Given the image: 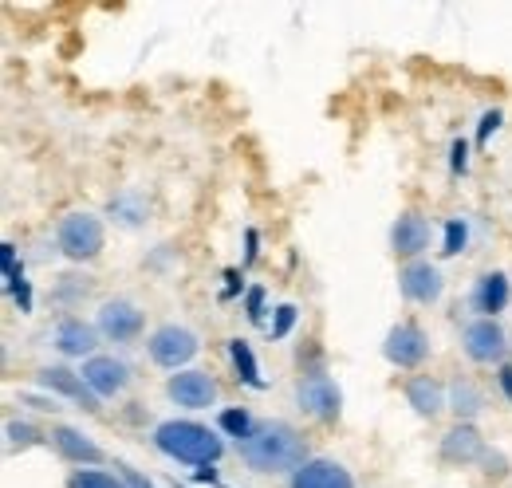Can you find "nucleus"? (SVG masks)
Returning <instances> with one entry per match:
<instances>
[{"mask_svg": "<svg viewBox=\"0 0 512 488\" xmlns=\"http://www.w3.org/2000/svg\"><path fill=\"white\" fill-rule=\"evenodd\" d=\"M241 461L256 473H292L308 465V445L288 422H256L249 437L237 441Z\"/></svg>", "mask_w": 512, "mask_h": 488, "instance_id": "1", "label": "nucleus"}, {"mask_svg": "<svg viewBox=\"0 0 512 488\" xmlns=\"http://www.w3.org/2000/svg\"><path fill=\"white\" fill-rule=\"evenodd\" d=\"M154 441L166 457L186 461V465H213L225 453V441L197 422H166V426H158Z\"/></svg>", "mask_w": 512, "mask_h": 488, "instance_id": "2", "label": "nucleus"}, {"mask_svg": "<svg viewBox=\"0 0 512 488\" xmlns=\"http://www.w3.org/2000/svg\"><path fill=\"white\" fill-rule=\"evenodd\" d=\"M56 241H60V252L71 260H95L103 252V225L91 213H67Z\"/></svg>", "mask_w": 512, "mask_h": 488, "instance_id": "3", "label": "nucleus"}, {"mask_svg": "<svg viewBox=\"0 0 512 488\" xmlns=\"http://www.w3.org/2000/svg\"><path fill=\"white\" fill-rule=\"evenodd\" d=\"M150 359L158 366H166V370H178V366H186L197 355V335L186 331V327H178V323H166V327H158L154 335H150Z\"/></svg>", "mask_w": 512, "mask_h": 488, "instance_id": "4", "label": "nucleus"}, {"mask_svg": "<svg viewBox=\"0 0 512 488\" xmlns=\"http://www.w3.org/2000/svg\"><path fill=\"white\" fill-rule=\"evenodd\" d=\"M461 347H465V355H469L473 363H501V359H505V351H509L501 323H497V319H485V315H481V319H473V323L465 327Z\"/></svg>", "mask_w": 512, "mask_h": 488, "instance_id": "5", "label": "nucleus"}, {"mask_svg": "<svg viewBox=\"0 0 512 488\" xmlns=\"http://www.w3.org/2000/svg\"><path fill=\"white\" fill-rule=\"evenodd\" d=\"M296 402L308 418H320V422H331L339 418V406H343V394L339 386L327 378V374H308L300 386H296Z\"/></svg>", "mask_w": 512, "mask_h": 488, "instance_id": "6", "label": "nucleus"}, {"mask_svg": "<svg viewBox=\"0 0 512 488\" xmlns=\"http://www.w3.org/2000/svg\"><path fill=\"white\" fill-rule=\"evenodd\" d=\"M383 355L394 366L410 370V366H418L430 355V339H426V331H422L418 323H398V327H390V335H386Z\"/></svg>", "mask_w": 512, "mask_h": 488, "instance_id": "7", "label": "nucleus"}, {"mask_svg": "<svg viewBox=\"0 0 512 488\" xmlns=\"http://www.w3.org/2000/svg\"><path fill=\"white\" fill-rule=\"evenodd\" d=\"M166 394L186 410H209L217 402V382L205 370H182L166 382Z\"/></svg>", "mask_w": 512, "mask_h": 488, "instance_id": "8", "label": "nucleus"}, {"mask_svg": "<svg viewBox=\"0 0 512 488\" xmlns=\"http://www.w3.org/2000/svg\"><path fill=\"white\" fill-rule=\"evenodd\" d=\"M83 382L95 390V398H115V394H123L130 382V370L119 359H111V355H91L87 363H83Z\"/></svg>", "mask_w": 512, "mask_h": 488, "instance_id": "9", "label": "nucleus"}, {"mask_svg": "<svg viewBox=\"0 0 512 488\" xmlns=\"http://www.w3.org/2000/svg\"><path fill=\"white\" fill-rule=\"evenodd\" d=\"M398 288H402V296L406 300H414V304H434L438 296H442V272L434 268V264H426V260H414V264H406L402 268V276H398Z\"/></svg>", "mask_w": 512, "mask_h": 488, "instance_id": "10", "label": "nucleus"}, {"mask_svg": "<svg viewBox=\"0 0 512 488\" xmlns=\"http://www.w3.org/2000/svg\"><path fill=\"white\" fill-rule=\"evenodd\" d=\"M40 386L52 390V394L71 398L79 410H99L95 390L83 382V374H75V370H67V366H44V370H40Z\"/></svg>", "mask_w": 512, "mask_h": 488, "instance_id": "11", "label": "nucleus"}, {"mask_svg": "<svg viewBox=\"0 0 512 488\" xmlns=\"http://www.w3.org/2000/svg\"><path fill=\"white\" fill-rule=\"evenodd\" d=\"M142 311L130 304V300H111V304H103L99 311V331L107 335V339H115V343H130V339H138L142 335Z\"/></svg>", "mask_w": 512, "mask_h": 488, "instance_id": "12", "label": "nucleus"}, {"mask_svg": "<svg viewBox=\"0 0 512 488\" xmlns=\"http://www.w3.org/2000/svg\"><path fill=\"white\" fill-rule=\"evenodd\" d=\"M390 248H394L398 256H418V252H426V248H430V221L418 217V213H402V217L394 221V229H390Z\"/></svg>", "mask_w": 512, "mask_h": 488, "instance_id": "13", "label": "nucleus"}, {"mask_svg": "<svg viewBox=\"0 0 512 488\" xmlns=\"http://www.w3.org/2000/svg\"><path fill=\"white\" fill-rule=\"evenodd\" d=\"M292 488H355V481H351V473L343 465L320 457V461H308L304 469H296Z\"/></svg>", "mask_w": 512, "mask_h": 488, "instance_id": "14", "label": "nucleus"}, {"mask_svg": "<svg viewBox=\"0 0 512 488\" xmlns=\"http://www.w3.org/2000/svg\"><path fill=\"white\" fill-rule=\"evenodd\" d=\"M442 457L453 465H469V461H481L485 457V441L473 426H453L442 437Z\"/></svg>", "mask_w": 512, "mask_h": 488, "instance_id": "15", "label": "nucleus"}, {"mask_svg": "<svg viewBox=\"0 0 512 488\" xmlns=\"http://www.w3.org/2000/svg\"><path fill=\"white\" fill-rule=\"evenodd\" d=\"M52 441H56V449L64 453L67 461H75V465H99V461H103V449H99L87 433H79V429H71V426L52 429Z\"/></svg>", "mask_w": 512, "mask_h": 488, "instance_id": "16", "label": "nucleus"}, {"mask_svg": "<svg viewBox=\"0 0 512 488\" xmlns=\"http://www.w3.org/2000/svg\"><path fill=\"white\" fill-rule=\"evenodd\" d=\"M473 307L485 311V319H493L497 311L509 307V276L505 272H485L473 288Z\"/></svg>", "mask_w": 512, "mask_h": 488, "instance_id": "17", "label": "nucleus"}, {"mask_svg": "<svg viewBox=\"0 0 512 488\" xmlns=\"http://www.w3.org/2000/svg\"><path fill=\"white\" fill-rule=\"evenodd\" d=\"M56 347H60V355H71V359L91 355L95 351V327L83 319H64L56 327Z\"/></svg>", "mask_w": 512, "mask_h": 488, "instance_id": "18", "label": "nucleus"}, {"mask_svg": "<svg viewBox=\"0 0 512 488\" xmlns=\"http://www.w3.org/2000/svg\"><path fill=\"white\" fill-rule=\"evenodd\" d=\"M406 398H410V406H414L422 418H434V414L446 406L442 386H438L430 374H414V378L406 382Z\"/></svg>", "mask_w": 512, "mask_h": 488, "instance_id": "19", "label": "nucleus"}, {"mask_svg": "<svg viewBox=\"0 0 512 488\" xmlns=\"http://www.w3.org/2000/svg\"><path fill=\"white\" fill-rule=\"evenodd\" d=\"M229 355H233V363H237V370H241V378L260 390L264 378H260V370H256V359H253V351H249V343H245V339H233V343H229Z\"/></svg>", "mask_w": 512, "mask_h": 488, "instance_id": "20", "label": "nucleus"}, {"mask_svg": "<svg viewBox=\"0 0 512 488\" xmlns=\"http://www.w3.org/2000/svg\"><path fill=\"white\" fill-rule=\"evenodd\" d=\"M481 406H485L481 390H477L473 382H461V378H457V382H453V410H457L461 418H473Z\"/></svg>", "mask_w": 512, "mask_h": 488, "instance_id": "21", "label": "nucleus"}, {"mask_svg": "<svg viewBox=\"0 0 512 488\" xmlns=\"http://www.w3.org/2000/svg\"><path fill=\"white\" fill-rule=\"evenodd\" d=\"M67 488H127L119 477H111V473H99V469H79L75 477H71V485Z\"/></svg>", "mask_w": 512, "mask_h": 488, "instance_id": "22", "label": "nucleus"}, {"mask_svg": "<svg viewBox=\"0 0 512 488\" xmlns=\"http://www.w3.org/2000/svg\"><path fill=\"white\" fill-rule=\"evenodd\" d=\"M253 426H256V422L245 414V410H225V414H221V429H229L237 441H241V437H249V433H253Z\"/></svg>", "mask_w": 512, "mask_h": 488, "instance_id": "23", "label": "nucleus"}, {"mask_svg": "<svg viewBox=\"0 0 512 488\" xmlns=\"http://www.w3.org/2000/svg\"><path fill=\"white\" fill-rule=\"evenodd\" d=\"M465 241H469V229H465V221H449L446 229V256H457V252H465Z\"/></svg>", "mask_w": 512, "mask_h": 488, "instance_id": "24", "label": "nucleus"}, {"mask_svg": "<svg viewBox=\"0 0 512 488\" xmlns=\"http://www.w3.org/2000/svg\"><path fill=\"white\" fill-rule=\"evenodd\" d=\"M292 323H296V307L284 304V307H280V315H276V327H272V335H276V339H284Z\"/></svg>", "mask_w": 512, "mask_h": 488, "instance_id": "25", "label": "nucleus"}, {"mask_svg": "<svg viewBox=\"0 0 512 488\" xmlns=\"http://www.w3.org/2000/svg\"><path fill=\"white\" fill-rule=\"evenodd\" d=\"M8 437H12V445H32L36 441L32 426H16V422H8Z\"/></svg>", "mask_w": 512, "mask_h": 488, "instance_id": "26", "label": "nucleus"}, {"mask_svg": "<svg viewBox=\"0 0 512 488\" xmlns=\"http://www.w3.org/2000/svg\"><path fill=\"white\" fill-rule=\"evenodd\" d=\"M119 469H123V485H127V488H154L150 481H146V477H138L130 465H119Z\"/></svg>", "mask_w": 512, "mask_h": 488, "instance_id": "27", "label": "nucleus"}, {"mask_svg": "<svg viewBox=\"0 0 512 488\" xmlns=\"http://www.w3.org/2000/svg\"><path fill=\"white\" fill-rule=\"evenodd\" d=\"M465 154H469V146L457 138V142H453V174H461V170H465Z\"/></svg>", "mask_w": 512, "mask_h": 488, "instance_id": "28", "label": "nucleus"}, {"mask_svg": "<svg viewBox=\"0 0 512 488\" xmlns=\"http://www.w3.org/2000/svg\"><path fill=\"white\" fill-rule=\"evenodd\" d=\"M497 122H501V115H497V111H489V115L481 119V142H485V138H489V134L497 130Z\"/></svg>", "mask_w": 512, "mask_h": 488, "instance_id": "29", "label": "nucleus"}, {"mask_svg": "<svg viewBox=\"0 0 512 488\" xmlns=\"http://www.w3.org/2000/svg\"><path fill=\"white\" fill-rule=\"evenodd\" d=\"M249 319H260V288L249 292Z\"/></svg>", "mask_w": 512, "mask_h": 488, "instance_id": "30", "label": "nucleus"}, {"mask_svg": "<svg viewBox=\"0 0 512 488\" xmlns=\"http://www.w3.org/2000/svg\"><path fill=\"white\" fill-rule=\"evenodd\" d=\"M501 382H505V390H509L512 398V366H501Z\"/></svg>", "mask_w": 512, "mask_h": 488, "instance_id": "31", "label": "nucleus"}]
</instances>
